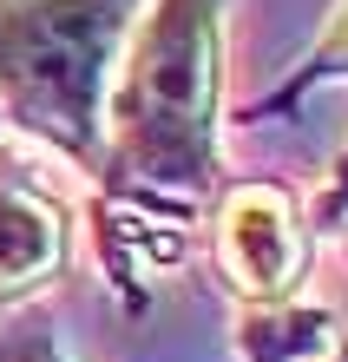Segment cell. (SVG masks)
<instances>
[{
    "mask_svg": "<svg viewBox=\"0 0 348 362\" xmlns=\"http://www.w3.org/2000/svg\"><path fill=\"white\" fill-rule=\"evenodd\" d=\"M66 165L33 139H0V310L33 303L73 264L79 211L66 198Z\"/></svg>",
    "mask_w": 348,
    "mask_h": 362,
    "instance_id": "cell-4",
    "label": "cell"
},
{
    "mask_svg": "<svg viewBox=\"0 0 348 362\" xmlns=\"http://www.w3.org/2000/svg\"><path fill=\"white\" fill-rule=\"evenodd\" d=\"M230 7L236 0H145L99 105L79 218L105 290L132 316L191 257L230 185Z\"/></svg>",
    "mask_w": 348,
    "mask_h": 362,
    "instance_id": "cell-1",
    "label": "cell"
},
{
    "mask_svg": "<svg viewBox=\"0 0 348 362\" xmlns=\"http://www.w3.org/2000/svg\"><path fill=\"white\" fill-rule=\"evenodd\" d=\"M302 211H309V238H329L342 257H348V145L335 152L329 172H322L316 198H302Z\"/></svg>",
    "mask_w": 348,
    "mask_h": 362,
    "instance_id": "cell-7",
    "label": "cell"
},
{
    "mask_svg": "<svg viewBox=\"0 0 348 362\" xmlns=\"http://www.w3.org/2000/svg\"><path fill=\"white\" fill-rule=\"evenodd\" d=\"M145 0H0V119L85 178L99 105Z\"/></svg>",
    "mask_w": 348,
    "mask_h": 362,
    "instance_id": "cell-2",
    "label": "cell"
},
{
    "mask_svg": "<svg viewBox=\"0 0 348 362\" xmlns=\"http://www.w3.org/2000/svg\"><path fill=\"white\" fill-rule=\"evenodd\" d=\"M0 362H73V356L59 349L53 336H40V329H13L7 343H0Z\"/></svg>",
    "mask_w": 348,
    "mask_h": 362,
    "instance_id": "cell-8",
    "label": "cell"
},
{
    "mask_svg": "<svg viewBox=\"0 0 348 362\" xmlns=\"http://www.w3.org/2000/svg\"><path fill=\"white\" fill-rule=\"evenodd\" d=\"M230 349L236 362H348V329L329 303H309V296L236 303Z\"/></svg>",
    "mask_w": 348,
    "mask_h": 362,
    "instance_id": "cell-5",
    "label": "cell"
},
{
    "mask_svg": "<svg viewBox=\"0 0 348 362\" xmlns=\"http://www.w3.org/2000/svg\"><path fill=\"white\" fill-rule=\"evenodd\" d=\"M0 139H7V119H0Z\"/></svg>",
    "mask_w": 348,
    "mask_h": 362,
    "instance_id": "cell-9",
    "label": "cell"
},
{
    "mask_svg": "<svg viewBox=\"0 0 348 362\" xmlns=\"http://www.w3.org/2000/svg\"><path fill=\"white\" fill-rule=\"evenodd\" d=\"M210 264L236 303H282L302 296L309 276V211L302 191L282 178H230L210 204Z\"/></svg>",
    "mask_w": 348,
    "mask_h": 362,
    "instance_id": "cell-3",
    "label": "cell"
},
{
    "mask_svg": "<svg viewBox=\"0 0 348 362\" xmlns=\"http://www.w3.org/2000/svg\"><path fill=\"white\" fill-rule=\"evenodd\" d=\"M322 86H348V0L329 7V20H322V33L302 47V59L256 105H244V119L250 125H276V119H289L296 105L309 99V93H322Z\"/></svg>",
    "mask_w": 348,
    "mask_h": 362,
    "instance_id": "cell-6",
    "label": "cell"
}]
</instances>
